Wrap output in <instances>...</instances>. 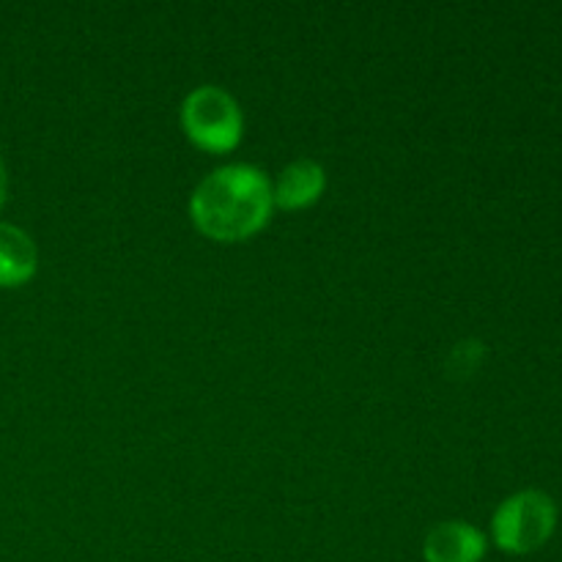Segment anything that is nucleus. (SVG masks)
Here are the masks:
<instances>
[{
    "mask_svg": "<svg viewBox=\"0 0 562 562\" xmlns=\"http://www.w3.org/2000/svg\"><path fill=\"white\" fill-rule=\"evenodd\" d=\"M272 184L256 165L236 162L212 170L190 201L192 223L217 241H239L267 225L272 214Z\"/></svg>",
    "mask_w": 562,
    "mask_h": 562,
    "instance_id": "1",
    "label": "nucleus"
},
{
    "mask_svg": "<svg viewBox=\"0 0 562 562\" xmlns=\"http://www.w3.org/2000/svg\"><path fill=\"white\" fill-rule=\"evenodd\" d=\"M486 554V538L467 521H442L423 543L426 562H481Z\"/></svg>",
    "mask_w": 562,
    "mask_h": 562,
    "instance_id": "4",
    "label": "nucleus"
},
{
    "mask_svg": "<svg viewBox=\"0 0 562 562\" xmlns=\"http://www.w3.org/2000/svg\"><path fill=\"white\" fill-rule=\"evenodd\" d=\"M558 527V505L538 488L514 494L497 508L492 519V536L503 552L530 554L541 549Z\"/></svg>",
    "mask_w": 562,
    "mask_h": 562,
    "instance_id": "2",
    "label": "nucleus"
},
{
    "mask_svg": "<svg viewBox=\"0 0 562 562\" xmlns=\"http://www.w3.org/2000/svg\"><path fill=\"white\" fill-rule=\"evenodd\" d=\"M181 126L195 146L206 151H231L241 140L239 102L220 86H201L181 104Z\"/></svg>",
    "mask_w": 562,
    "mask_h": 562,
    "instance_id": "3",
    "label": "nucleus"
},
{
    "mask_svg": "<svg viewBox=\"0 0 562 562\" xmlns=\"http://www.w3.org/2000/svg\"><path fill=\"white\" fill-rule=\"evenodd\" d=\"M36 241L16 225L0 223V285L14 289V285L27 283L36 274Z\"/></svg>",
    "mask_w": 562,
    "mask_h": 562,
    "instance_id": "6",
    "label": "nucleus"
},
{
    "mask_svg": "<svg viewBox=\"0 0 562 562\" xmlns=\"http://www.w3.org/2000/svg\"><path fill=\"white\" fill-rule=\"evenodd\" d=\"M327 187V176L316 159H294L285 165L278 184L272 187V201L280 209H305L318 201V195Z\"/></svg>",
    "mask_w": 562,
    "mask_h": 562,
    "instance_id": "5",
    "label": "nucleus"
},
{
    "mask_svg": "<svg viewBox=\"0 0 562 562\" xmlns=\"http://www.w3.org/2000/svg\"><path fill=\"white\" fill-rule=\"evenodd\" d=\"M5 190H9V173H5V162L3 157H0V206H3L5 201Z\"/></svg>",
    "mask_w": 562,
    "mask_h": 562,
    "instance_id": "7",
    "label": "nucleus"
}]
</instances>
